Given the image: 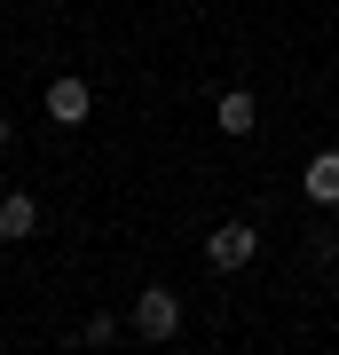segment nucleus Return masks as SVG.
I'll use <instances>...</instances> for the list:
<instances>
[{
	"label": "nucleus",
	"mask_w": 339,
	"mask_h": 355,
	"mask_svg": "<svg viewBox=\"0 0 339 355\" xmlns=\"http://www.w3.org/2000/svg\"><path fill=\"white\" fill-rule=\"evenodd\" d=\"M252 253H261V229L252 221H221L214 237H205V268H214V277H237Z\"/></svg>",
	"instance_id": "obj_1"
},
{
	"label": "nucleus",
	"mask_w": 339,
	"mask_h": 355,
	"mask_svg": "<svg viewBox=\"0 0 339 355\" xmlns=\"http://www.w3.org/2000/svg\"><path fill=\"white\" fill-rule=\"evenodd\" d=\"M214 127L221 135H252V127H261V95H252V87H229L214 103Z\"/></svg>",
	"instance_id": "obj_4"
},
{
	"label": "nucleus",
	"mask_w": 339,
	"mask_h": 355,
	"mask_svg": "<svg viewBox=\"0 0 339 355\" xmlns=\"http://www.w3.org/2000/svg\"><path fill=\"white\" fill-rule=\"evenodd\" d=\"M126 324H134V331H142V340H150V347H166V340H174V331H182V300H174V292H166V284H150V292H142V300H134V316H126Z\"/></svg>",
	"instance_id": "obj_2"
},
{
	"label": "nucleus",
	"mask_w": 339,
	"mask_h": 355,
	"mask_svg": "<svg viewBox=\"0 0 339 355\" xmlns=\"http://www.w3.org/2000/svg\"><path fill=\"white\" fill-rule=\"evenodd\" d=\"M300 190H308V205H339V150H315L300 166Z\"/></svg>",
	"instance_id": "obj_5"
},
{
	"label": "nucleus",
	"mask_w": 339,
	"mask_h": 355,
	"mask_svg": "<svg viewBox=\"0 0 339 355\" xmlns=\"http://www.w3.org/2000/svg\"><path fill=\"white\" fill-rule=\"evenodd\" d=\"M87 111H95V95H87V79H79V71L48 79V119H55V127H87Z\"/></svg>",
	"instance_id": "obj_3"
},
{
	"label": "nucleus",
	"mask_w": 339,
	"mask_h": 355,
	"mask_svg": "<svg viewBox=\"0 0 339 355\" xmlns=\"http://www.w3.org/2000/svg\"><path fill=\"white\" fill-rule=\"evenodd\" d=\"M32 229H40V205H32V190H8V198H0V237H8V245H24Z\"/></svg>",
	"instance_id": "obj_6"
},
{
	"label": "nucleus",
	"mask_w": 339,
	"mask_h": 355,
	"mask_svg": "<svg viewBox=\"0 0 339 355\" xmlns=\"http://www.w3.org/2000/svg\"><path fill=\"white\" fill-rule=\"evenodd\" d=\"M79 340H87V347H111V340H119V316H87V331H79Z\"/></svg>",
	"instance_id": "obj_7"
}]
</instances>
